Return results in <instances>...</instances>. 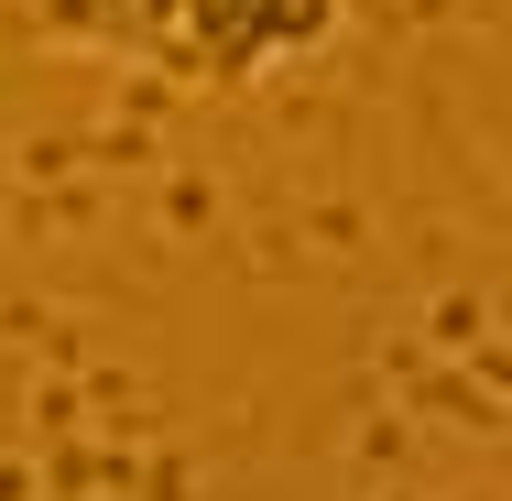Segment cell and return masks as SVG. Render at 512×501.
I'll use <instances>...</instances> for the list:
<instances>
[{
    "mask_svg": "<svg viewBox=\"0 0 512 501\" xmlns=\"http://www.w3.org/2000/svg\"><path fill=\"white\" fill-rule=\"evenodd\" d=\"M0 120H11V99H0Z\"/></svg>",
    "mask_w": 512,
    "mask_h": 501,
    "instance_id": "3",
    "label": "cell"
},
{
    "mask_svg": "<svg viewBox=\"0 0 512 501\" xmlns=\"http://www.w3.org/2000/svg\"><path fill=\"white\" fill-rule=\"evenodd\" d=\"M11 33H22L33 55L175 77V0H11Z\"/></svg>",
    "mask_w": 512,
    "mask_h": 501,
    "instance_id": "2",
    "label": "cell"
},
{
    "mask_svg": "<svg viewBox=\"0 0 512 501\" xmlns=\"http://www.w3.org/2000/svg\"><path fill=\"white\" fill-rule=\"evenodd\" d=\"M349 0H175V77L197 88H262L338 44Z\"/></svg>",
    "mask_w": 512,
    "mask_h": 501,
    "instance_id": "1",
    "label": "cell"
}]
</instances>
